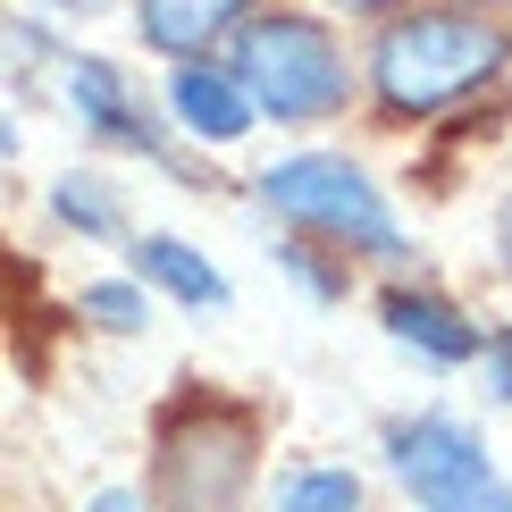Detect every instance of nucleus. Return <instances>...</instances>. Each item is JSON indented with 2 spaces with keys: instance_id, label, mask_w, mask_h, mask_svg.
<instances>
[{
  "instance_id": "obj_1",
  "label": "nucleus",
  "mask_w": 512,
  "mask_h": 512,
  "mask_svg": "<svg viewBox=\"0 0 512 512\" xmlns=\"http://www.w3.org/2000/svg\"><path fill=\"white\" fill-rule=\"evenodd\" d=\"M504 51V26H487L479 9H412L387 17V34L370 42V93L387 118H437L445 101L496 84Z\"/></svg>"
},
{
  "instance_id": "obj_2",
  "label": "nucleus",
  "mask_w": 512,
  "mask_h": 512,
  "mask_svg": "<svg viewBox=\"0 0 512 512\" xmlns=\"http://www.w3.org/2000/svg\"><path fill=\"white\" fill-rule=\"evenodd\" d=\"M261 202L286 227H303V236L336 244V252H361V261H387V269L412 261V244H403L387 194H378L345 152H294V160H277L261 177Z\"/></svg>"
},
{
  "instance_id": "obj_3",
  "label": "nucleus",
  "mask_w": 512,
  "mask_h": 512,
  "mask_svg": "<svg viewBox=\"0 0 512 512\" xmlns=\"http://www.w3.org/2000/svg\"><path fill=\"white\" fill-rule=\"evenodd\" d=\"M236 84L277 126H319L353 101V59L319 17H252L236 34Z\"/></svg>"
},
{
  "instance_id": "obj_4",
  "label": "nucleus",
  "mask_w": 512,
  "mask_h": 512,
  "mask_svg": "<svg viewBox=\"0 0 512 512\" xmlns=\"http://www.w3.org/2000/svg\"><path fill=\"white\" fill-rule=\"evenodd\" d=\"M261 437L227 403H185L160 420V504L152 512H252Z\"/></svg>"
},
{
  "instance_id": "obj_5",
  "label": "nucleus",
  "mask_w": 512,
  "mask_h": 512,
  "mask_svg": "<svg viewBox=\"0 0 512 512\" xmlns=\"http://www.w3.org/2000/svg\"><path fill=\"white\" fill-rule=\"evenodd\" d=\"M387 462H395V479L420 496V512H445V504L479 496V487H496V462H487L479 429L454 420V412L395 420V429H387Z\"/></svg>"
},
{
  "instance_id": "obj_6",
  "label": "nucleus",
  "mask_w": 512,
  "mask_h": 512,
  "mask_svg": "<svg viewBox=\"0 0 512 512\" xmlns=\"http://www.w3.org/2000/svg\"><path fill=\"white\" fill-rule=\"evenodd\" d=\"M68 110L93 126L101 143H118V152H143V160H160L168 152V126L152 118V101L135 93V76L118 68V59H101V51H68Z\"/></svg>"
},
{
  "instance_id": "obj_7",
  "label": "nucleus",
  "mask_w": 512,
  "mask_h": 512,
  "mask_svg": "<svg viewBox=\"0 0 512 512\" xmlns=\"http://www.w3.org/2000/svg\"><path fill=\"white\" fill-rule=\"evenodd\" d=\"M378 319H387V336L403 353H420L429 370H462V361H479V319H462L445 294H420V286H387V303H378Z\"/></svg>"
},
{
  "instance_id": "obj_8",
  "label": "nucleus",
  "mask_w": 512,
  "mask_h": 512,
  "mask_svg": "<svg viewBox=\"0 0 512 512\" xmlns=\"http://www.w3.org/2000/svg\"><path fill=\"white\" fill-rule=\"evenodd\" d=\"M252 26V0H135V34L143 51L177 59V68H194L210 42L244 34Z\"/></svg>"
},
{
  "instance_id": "obj_9",
  "label": "nucleus",
  "mask_w": 512,
  "mask_h": 512,
  "mask_svg": "<svg viewBox=\"0 0 512 512\" xmlns=\"http://www.w3.org/2000/svg\"><path fill=\"white\" fill-rule=\"evenodd\" d=\"M168 110H177V126L194 143H244L252 126H261V110H252V93L236 84V68H177L168 76Z\"/></svg>"
},
{
  "instance_id": "obj_10",
  "label": "nucleus",
  "mask_w": 512,
  "mask_h": 512,
  "mask_svg": "<svg viewBox=\"0 0 512 512\" xmlns=\"http://www.w3.org/2000/svg\"><path fill=\"white\" fill-rule=\"evenodd\" d=\"M135 286L143 294H168V303H185V311H227L236 303V286H227L219 269H210V252H194L185 236H135Z\"/></svg>"
},
{
  "instance_id": "obj_11",
  "label": "nucleus",
  "mask_w": 512,
  "mask_h": 512,
  "mask_svg": "<svg viewBox=\"0 0 512 512\" xmlns=\"http://www.w3.org/2000/svg\"><path fill=\"white\" fill-rule=\"evenodd\" d=\"M51 219H59V227H76V236H93V244L126 236V210H118V194L93 177V168H68V177L51 185Z\"/></svg>"
},
{
  "instance_id": "obj_12",
  "label": "nucleus",
  "mask_w": 512,
  "mask_h": 512,
  "mask_svg": "<svg viewBox=\"0 0 512 512\" xmlns=\"http://www.w3.org/2000/svg\"><path fill=\"white\" fill-rule=\"evenodd\" d=\"M76 311L101 319L110 336H143L152 328V294H143L135 277H93V286H76Z\"/></svg>"
},
{
  "instance_id": "obj_13",
  "label": "nucleus",
  "mask_w": 512,
  "mask_h": 512,
  "mask_svg": "<svg viewBox=\"0 0 512 512\" xmlns=\"http://www.w3.org/2000/svg\"><path fill=\"white\" fill-rule=\"evenodd\" d=\"M269 512H361V479L353 471H286Z\"/></svg>"
},
{
  "instance_id": "obj_14",
  "label": "nucleus",
  "mask_w": 512,
  "mask_h": 512,
  "mask_svg": "<svg viewBox=\"0 0 512 512\" xmlns=\"http://www.w3.org/2000/svg\"><path fill=\"white\" fill-rule=\"evenodd\" d=\"M294 277H303V294H319V303H345V269H319L311 252H277Z\"/></svg>"
},
{
  "instance_id": "obj_15",
  "label": "nucleus",
  "mask_w": 512,
  "mask_h": 512,
  "mask_svg": "<svg viewBox=\"0 0 512 512\" xmlns=\"http://www.w3.org/2000/svg\"><path fill=\"white\" fill-rule=\"evenodd\" d=\"M84 512H152V504H143V487H101Z\"/></svg>"
},
{
  "instance_id": "obj_16",
  "label": "nucleus",
  "mask_w": 512,
  "mask_h": 512,
  "mask_svg": "<svg viewBox=\"0 0 512 512\" xmlns=\"http://www.w3.org/2000/svg\"><path fill=\"white\" fill-rule=\"evenodd\" d=\"M445 512H512V487H479V496H462V504H445Z\"/></svg>"
},
{
  "instance_id": "obj_17",
  "label": "nucleus",
  "mask_w": 512,
  "mask_h": 512,
  "mask_svg": "<svg viewBox=\"0 0 512 512\" xmlns=\"http://www.w3.org/2000/svg\"><path fill=\"white\" fill-rule=\"evenodd\" d=\"M51 9H76V17H93V9H110V0H51Z\"/></svg>"
},
{
  "instance_id": "obj_18",
  "label": "nucleus",
  "mask_w": 512,
  "mask_h": 512,
  "mask_svg": "<svg viewBox=\"0 0 512 512\" xmlns=\"http://www.w3.org/2000/svg\"><path fill=\"white\" fill-rule=\"evenodd\" d=\"M0 160H17V126L9 118H0Z\"/></svg>"
},
{
  "instance_id": "obj_19",
  "label": "nucleus",
  "mask_w": 512,
  "mask_h": 512,
  "mask_svg": "<svg viewBox=\"0 0 512 512\" xmlns=\"http://www.w3.org/2000/svg\"><path fill=\"white\" fill-rule=\"evenodd\" d=\"M336 9H403V0H336Z\"/></svg>"
},
{
  "instance_id": "obj_20",
  "label": "nucleus",
  "mask_w": 512,
  "mask_h": 512,
  "mask_svg": "<svg viewBox=\"0 0 512 512\" xmlns=\"http://www.w3.org/2000/svg\"><path fill=\"white\" fill-rule=\"evenodd\" d=\"M496 345H504V361H512V328H504V336H496Z\"/></svg>"
},
{
  "instance_id": "obj_21",
  "label": "nucleus",
  "mask_w": 512,
  "mask_h": 512,
  "mask_svg": "<svg viewBox=\"0 0 512 512\" xmlns=\"http://www.w3.org/2000/svg\"><path fill=\"white\" fill-rule=\"evenodd\" d=\"M471 9H479V0H471Z\"/></svg>"
}]
</instances>
